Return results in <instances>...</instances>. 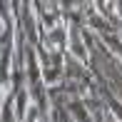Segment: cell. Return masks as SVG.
Segmentation results:
<instances>
[{"mask_svg": "<svg viewBox=\"0 0 122 122\" xmlns=\"http://www.w3.org/2000/svg\"><path fill=\"white\" fill-rule=\"evenodd\" d=\"M110 122H120V120H115V117H110Z\"/></svg>", "mask_w": 122, "mask_h": 122, "instance_id": "cell-1", "label": "cell"}]
</instances>
